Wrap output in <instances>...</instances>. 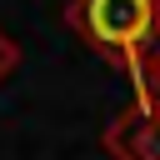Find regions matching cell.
<instances>
[{
	"mask_svg": "<svg viewBox=\"0 0 160 160\" xmlns=\"http://www.w3.org/2000/svg\"><path fill=\"white\" fill-rule=\"evenodd\" d=\"M65 25L100 55H115L135 80L160 65V0H70Z\"/></svg>",
	"mask_w": 160,
	"mask_h": 160,
	"instance_id": "obj_1",
	"label": "cell"
},
{
	"mask_svg": "<svg viewBox=\"0 0 160 160\" xmlns=\"http://www.w3.org/2000/svg\"><path fill=\"white\" fill-rule=\"evenodd\" d=\"M105 145H110L115 160H160V110H155V105L125 110V115L110 125Z\"/></svg>",
	"mask_w": 160,
	"mask_h": 160,
	"instance_id": "obj_2",
	"label": "cell"
},
{
	"mask_svg": "<svg viewBox=\"0 0 160 160\" xmlns=\"http://www.w3.org/2000/svg\"><path fill=\"white\" fill-rule=\"evenodd\" d=\"M15 65H20V45H15V40H10L5 30H0V80H5V75H10Z\"/></svg>",
	"mask_w": 160,
	"mask_h": 160,
	"instance_id": "obj_3",
	"label": "cell"
}]
</instances>
